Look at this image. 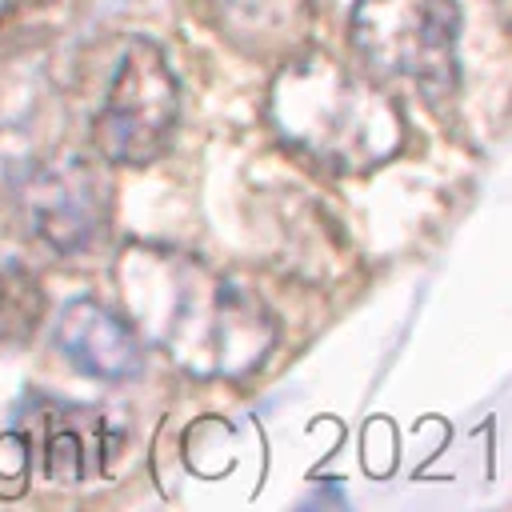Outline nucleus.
Returning <instances> with one entry per match:
<instances>
[{"mask_svg":"<svg viewBox=\"0 0 512 512\" xmlns=\"http://www.w3.org/2000/svg\"><path fill=\"white\" fill-rule=\"evenodd\" d=\"M348 36L356 56L384 80H408L428 96L456 88L460 8L452 0H356Z\"/></svg>","mask_w":512,"mask_h":512,"instance_id":"7ed1b4c3","label":"nucleus"},{"mask_svg":"<svg viewBox=\"0 0 512 512\" xmlns=\"http://www.w3.org/2000/svg\"><path fill=\"white\" fill-rule=\"evenodd\" d=\"M496 8H500V12L508 16V20H512V0H496Z\"/></svg>","mask_w":512,"mask_h":512,"instance_id":"f8f14e48","label":"nucleus"},{"mask_svg":"<svg viewBox=\"0 0 512 512\" xmlns=\"http://www.w3.org/2000/svg\"><path fill=\"white\" fill-rule=\"evenodd\" d=\"M28 232L56 256H84L112 224V180L96 156L60 152L32 160L16 180Z\"/></svg>","mask_w":512,"mask_h":512,"instance_id":"39448f33","label":"nucleus"},{"mask_svg":"<svg viewBox=\"0 0 512 512\" xmlns=\"http://www.w3.org/2000/svg\"><path fill=\"white\" fill-rule=\"evenodd\" d=\"M28 472H32V440L20 428H4L0 432V496H20L28 488Z\"/></svg>","mask_w":512,"mask_h":512,"instance_id":"9d476101","label":"nucleus"},{"mask_svg":"<svg viewBox=\"0 0 512 512\" xmlns=\"http://www.w3.org/2000/svg\"><path fill=\"white\" fill-rule=\"evenodd\" d=\"M44 308H48V300H44L36 272L24 268L20 260L0 264V352L24 348L36 336Z\"/></svg>","mask_w":512,"mask_h":512,"instance_id":"1a4fd4ad","label":"nucleus"},{"mask_svg":"<svg viewBox=\"0 0 512 512\" xmlns=\"http://www.w3.org/2000/svg\"><path fill=\"white\" fill-rule=\"evenodd\" d=\"M52 340L76 372L104 384H124L144 368V348L136 328L92 296H76L60 308L52 324Z\"/></svg>","mask_w":512,"mask_h":512,"instance_id":"423d86ee","label":"nucleus"},{"mask_svg":"<svg viewBox=\"0 0 512 512\" xmlns=\"http://www.w3.org/2000/svg\"><path fill=\"white\" fill-rule=\"evenodd\" d=\"M20 4H24V0H0V24H4V20H8V16L20 8Z\"/></svg>","mask_w":512,"mask_h":512,"instance_id":"9b49d317","label":"nucleus"},{"mask_svg":"<svg viewBox=\"0 0 512 512\" xmlns=\"http://www.w3.org/2000/svg\"><path fill=\"white\" fill-rule=\"evenodd\" d=\"M212 20L232 48L256 60H288L312 32L308 0H212Z\"/></svg>","mask_w":512,"mask_h":512,"instance_id":"6e6552de","label":"nucleus"},{"mask_svg":"<svg viewBox=\"0 0 512 512\" xmlns=\"http://www.w3.org/2000/svg\"><path fill=\"white\" fill-rule=\"evenodd\" d=\"M268 116L288 148L328 172H368L404 144V116L392 96L316 48L280 60Z\"/></svg>","mask_w":512,"mask_h":512,"instance_id":"f03ea898","label":"nucleus"},{"mask_svg":"<svg viewBox=\"0 0 512 512\" xmlns=\"http://www.w3.org/2000/svg\"><path fill=\"white\" fill-rule=\"evenodd\" d=\"M40 472L48 484L80 488L96 476H112V460L124 444V428L100 408L52 404L40 412Z\"/></svg>","mask_w":512,"mask_h":512,"instance_id":"0eeeda50","label":"nucleus"},{"mask_svg":"<svg viewBox=\"0 0 512 512\" xmlns=\"http://www.w3.org/2000/svg\"><path fill=\"white\" fill-rule=\"evenodd\" d=\"M124 292L152 320L164 352L192 376L240 380L264 364L276 344V324L256 292L204 268L192 256L136 252L124 268Z\"/></svg>","mask_w":512,"mask_h":512,"instance_id":"f257e3e1","label":"nucleus"},{"mask_svg":"<svg viewBox=\"0 0 512 512\" xmlns=\"http://www.w3.org/2000/svg\"><path fill=\"white\" fill-rule=\"evenodd\" d=\"M176 124L180 80L156 40L132 36L116 56L104 100L92 116L96 152L116 168H148L168 152Z\"/></svg>","mask_w":512,"mask_h":512,"instance_id":"20e7f679","label":"nucleus"}]
</instances>
